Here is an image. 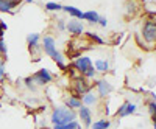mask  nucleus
Listing matches in <instances>:
<instances>
[{
  "instance_id": "1",
  "label": "nucleus",
  "mask_w": 156,
  "mask_h": 129,
  "mask_svg": "<svg viewBox=\"0 0 156 129\" xmlns=\"http://www.w3.org/2000/svg\"><path fill=\"white\" fill-rule=\"evenodd\" d=\"M78 118V115L75 110L66 107V106H62V107H56L53 109V112H51V123H53V126H64V124H67V123H72Z\"/></svg>"
},
{
  "instance_id": "2",
  "label": "nucleus",
  "mask_w": 156,
  "mask_h": 129,
  "mask_svg": "<svg viewBox=\"0 0 156 129\" xmlns=\"http://www.w3.org/2000/svg\"><path fill=\"white\" fill-rule=\"evenodd\" d=\"M31 78V83L36 86H45L48 83H51V80H53V76H51V73L47 70V69H39L33 76H30Z\"/></svg>"
},
{
  "instance_id": "3",
  "label": "nucleus",
  "mask_w": 156,
  "mask_h": 129,
  "mask_svg": "<svg viewBox=\"0 0 156 129\" xmlns=\"http://www.w3.org/2000/svg\"><path fill=\"white\" fill-rule=\"evenodd\" d=\"M92 89V86H90L87 83V80L84 78V76H80V78H75L73 80V92H75V97H83L84 93H87L89 90Z\"/></svg>"
},
{
  "instance_id": "4",
  "label": "nucleus",
  "mask_w": 156,
  "mask_h": 129,
  "mask_svg": "<svg viewBox=\"0 0 156 129\" xmlns=\"http://www.w3.org/2000/svg\"><path fill=\"white\" fill-rule=\"evenodd\" d=\"M142 36L148 44H154L156 42V22L154 20H147L144 23L142 28Z\"/></svg>"
},
{
  "instance_id": "5",
  "label": "nucleus",
  "mask_w": 156,
  "mask_h": 129,
  "mask_svg": "<svg viewBox=\"0 0 156 129\" xmlns=\"http://www.w3.org/2000/svg\"><path fill=\"white\" fill-rule=\"evenodd\" d=\"M94 67V64L92 61H90L89 56H80V58H76L73 61V69L78 72V73H81V76L89 70V69H92Z\"/></svg>"
},
{
  "instance_id": "6",
  "label": "nucleus",
  "mask_w": 156,
  "mask_h": 129,
  "mask_svg": "<svg viewBox=\"0 0 156 129\" xmlns=\"http://www.w3.org/2000/svg\"><path fill=\"white\" fill-rule=\"evenodd\" d=\"M41 47H42V50H44V53L47 55V56H53L55 53H56V42H55V39L51 36H44L42 37V42H41Z\"/></svg>"
},
{
  "instance_id": "7",
  "label": "nucleus",
  "mask_w": 156,
  "mask_h": 129,
  "mask_svg": "<svg viewBox=\"0 0 156 129\" xmlns=\"http://www.w3.org/2000/svg\"><path fill=\"white\" fill-rule=\"evenodd\" d=\"M76 115H78V118L81 120L83 126L90 127V124H92V109L87 107V106H81L80 109H78Z\"/></svg>"
},
{
  "instance_id": "8",
  "label": "nucleus",
  "mask_w": 156,
  "mask_h": 129,
  "mask_svg": "<svg viewBox=\"0 0 156 129\" xmlns=\"http://www.w3.org/2000/svg\"><path fill=\"white\" fill-rule=\"evenodd\" d=\"M66 31H69L73 36H80L84 33V25L78 19H70L69 22H66Z\"/></svg>"
},
{
  "instance_id": "9",
  "label": "nucleus",
  "mask_w": 156,
  "mask_h": 129,
  "mask_svg": "<svg viewBox=\"0 0 156 129\" xmlns=\"http://www.w3.org/2000/svg\"><path fill=\"white\" fill-rule=\"evenodd\" d=\"M136 110H137V106L134 104V103L126 101V103H123L122 106H119V109H117L115 115H117V117H120V118H123V117H128V115L134 114Z\"/></svg>"
},
{
  "instance_id": "10",
  "label": "nucleus",
  "mask_w": 156,
  "mask_h": 129,
  "mask_svg": "<svg viewBox=\"0 0 156 129\" xmlns=\"http://www.w3.org/2000/svg\"><path fill=\"white\" fill-rule=\"evenodd\" d=\"M95 87H97V95L100 98H105L106 95H109L112 92V86L109 84V81L106 80H98L95 83Z\"/></svg>"
},
{
  "instance_id": "11",
  "label": "nucleus",
  "mask_w": 156,
  "mask_h": 129,
  "mask_svg": "<svg viewBox=\"0 0 156 129\" xmlns=\"http://www.w3.org/2000/svg\"><path fill=\"white\" fill-rule=\"evenodd\" d=\"M81 103H83V106L90 107V106H94V104H97V103H98V95L94 93L92 90H89L87 93H84L81 97Z\"/></svg>"
},
{
  "instance_id": "12",
  "label": "nucleus",
  "mask_w": 156,
  "mask_h": 129,
  "mask_svg": "<svg viewBox=\"0 0 156 129\" xmlns=\"http://www.w3.org/2000/svg\"><path fill=\"white\" fill-rule=\"evenodd\" d=\"M27 44H28V47H30V51L39 50V45H41V34L30 33V34L27 36Z\"/></svg>"
},
{
  "instance_id": "13",
  "label": "nucleus",
  "mask_w": 156,
  "mask_h": 129,
  "mask_svg": "<svg viewBox=\"0 0 156 129\" xmlns=\"http://www.w3.org/2000/svg\"><path fill=\"white\" fill-rule=\"evenodd\" d=\"M83 106V103H81V98L80 97H75V95H70L67 100H66V107L72 109V110H78Z\"/></svg>"
},
{
  "instance_id": "14",
  "label": "nucleus",
  "mask_w": 156,
  "mask_h": 129,
  "mask_svg": "<svg viewBox=\"0 0 156 129\" xmlns=\"http://www.w3.org/2000/svg\"><path fill=\"white\" fill-rule=\"evenodd\" d=\"M62 11H66L67 14L72 16L73 19H83V11L78 9L76 6H69V5L64 6V5H62Z\"/></svg>"
},
{
  "instance_id": "15",
  "label": "nucleus",
  "mask_w": 156,
  "mask_h": 129,
  "mask_svg": "<svg viewBox=\"0 0 156 129\" xmlns=\"http://www.w3.org/2000/svg\"><path fill=\"white\" fill-rule=\"evenodd\" d=\"M111 127V121L106 118H100L97 121H92L90 124V129H109Z\"/></svg>"
},
{
  "instance_id": "16",
  "label": "nucleus",
  "mask_w": 156,
  "mask_h": 129,
  "mask_svg": "<svg viewBox=\"0 0 156 129\" xmlns=\"http://www.w3.org/2000/svg\"><path fill=\"white\" fill-rule=\"evenodd\" d=\"M94 69L95 72H101V73H105L109 70V62L106 59H97L95 64H94Z\"/></svg>"
},
{
  "instance_id": "17",
  "label": "nucleus",
  "mask_w": 156,
  "mask_h": 129,
  "mask_svg": "<svg viewBox=\"0 0 156 129\" xmlns=\"http://www.w3.org/2000/svg\"><path fill=\"white\" fill-rule=\"evenodd\" d=\"M83 19L90 22V23H98L100 16H98L97 11H86V12H83Z\"/></svg>"
},
{
  "instance_id": "18",
  "label": "nucleus",
  "mask_w": 156,
  "mask_h": 129,
  "mask_svg": "<svg viewBox=\"0 0 156 129\" xmlns=\"http://www.w3.org/2000/svg\"><path fill=\"white\" fill-rule=\"evenodd\" d=\"M19 3H12V2H6V0H0V12H11Z\"/></svg>"
},
{
  "instance_id": "19",
  "label": "nucleus",
  "mask_w": 156,
  "mask_h": 129,
  "mask_svg": "<svg viewBox=\"0 0 156 129\" xmlns=\"http://www.w3.org/2000/svg\"><path fill=\"white\" fill-rule=\"evenodd\" d=\"M44 8H45L47 11H51V12L62 11V5H61V3H56V2H47Z\"/></svg>"
},
{
  "instance_id": "20",
  "label": "nucleus",
  "mask_w": 156,
  "mask_h": 129,
  "mask_svg": "<svg viewBox=\"0 0 156 129\" xmlns=\"http://www.w3.org/2000/svg\"><path fill=\"white\" fill-rule=\"evenodd\" d=\"M8 55V50H6V42L3 41V37H0V56H2L3 59L6 58Z\"/></svg>"
},
{
  "instance_id": "21",
  "label": "nucleus",
  "mask_w": 156,
  "mask_h": 129,
  "mask_svg": "<svg viewBox=\"0 0 156 129\" xmlns=\"http://www.w3.org/2000/svg\"><path fill=\"white\" fill-rule=\"evenodd\" d=\"M148 109H150V114H151V118H153V123H156V101H151L148 104Z\"/></svg>"
},
{
  "instance_id": "22",
  "label": "nucleus",
  "mask_w": 156,
  "mask_h": 129,
  "mask_svg": "<svg viewBox=\"0 0 156 129\" xmlns=\"http://www.w3.org/2000/svg\"><path fill=\"white\" fill-rule=\"evenodd\" d=\"M95 73H97V72H95V69L92 67V69H89V70H87L83 76H84L86 80H90V78H94V76H95Z\"/></svg>"
},
{
  "instance_id": "23",
  "label": "nucleus",
  "mask_w": 156,
  "mask_h": 129,
  "mask_svg": "<svg viewBox=\"0 0 156 129\" xmlns=\"http://www.w3.org/2000/svg\"><path fill=\"white\" fill-rule=\"evenodd\" d=\"M6 28H8V27H6V23L2 22V19H0V37H3V33H5Z\"/></svg>"
},
{
  "instance_id": "24",
  "label": "nucleus",
  "mask_w": 156,
  "mask_h": 129,
  "mask_svg": "<svg viewBox=\"0 0 156 129\" xmlns=\"http://www.w3.org/2000/svg\"><path fill=\"white\" fill-rule=\"evenodd\" d=\"M5 76V61H0V80Z\"/></svg>"
},
{
  "instance_id": "25",
  "label": "nucleus",
  "mask_w": 156,
  "mask_h": 129,
  "mask_svg": "<svg viewBox=\"0 0 156 129\" xmlns=\"http://www.w3.org/2000/svg\"><path fill=\"white\" fill-rule=\"evenodd\" d=\"M58 30L59 31H66V22L64 20H58Z\"/></svg>"
},
{
  "instance_id": "26",
  "label": "nucleus",
  "mask_w": 156,
  "mask_h": 129,
  "mask_svg": "<svg viewBox=\"0 0 156 129\" xmlns=\"http://www.w3.org/2000/svg\"><path fill=\"white\" fill-rule=\"evenodd\" d=\"M98 25H101V27H106V25H108V20H106L105 17H100V19H98Z\"/></svg>"
},
{
  "instance_id": "27",
  "label": "nucleus",
  "mask_w": 156,
  "mask_h": 129,
  "mask_svg": "<svg viewBox=\"0 0 156 129\" xmlns=\"http://www.w3.org/2000/svg\"><path fill=\"white\" fill-rule=\"evenodd\" d=\"M6 2H12V3H19L20 0H6Z\"/></svg>"
},
{
  "instance_id": "28",
  "label": "nucleus",
  "mask_w": 156,
  "mask_h": 129,
  "mask_svg": "<svg viewBox=\"0 0 156 129\" xmlns=\"http://www.w3.org/2000/svg\"><path fill=\"white\" fill-rule=\"evenodd\" d=\"M25 2H27V3H33V2H34V0H25Z\"/></svg>"
},
{
  "instance_id": "29",
  "label": "nucleus",
  "mask_w": 156,
  "mask_h": 129,
  "mask_svg": "<svg viewBox=\"0 0 156 129\" xmlns=\"http://www.w3.org/2000/svg\"><path fill=\"white\" fill-rule=\"evenodd\" d=\"M153 129H156V123H153Z\"/></svg>"
}]
</instances>
